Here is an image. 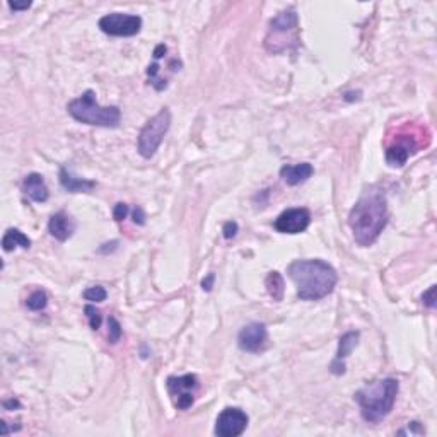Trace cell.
Listing matches in <instances>:
<instances>
[{"instance_id": "cell-1", "label": "cell", "mask_w": 437, "mask_h": 437, "mask_svg": "<svg viewBox=\"0 0 437 437\" xmlns=\"http://www.w3.org/2000/svg\"><path fill=\"white\" fill-rule=\"evenodd\" d=\"M390 212H388L386 195L379 190L366 191L349 214L354 239L359 246L367 248L374 244L386 227Z\"/></svg>"}, {"instance_id": "cell-2", "label": "cell", "mask_w": 437, "mask_h": 437, "mask_svg": "<svg viewBox=\"0 0 437 437\" xmlns=\"http://www.w3.org/2000/svg\"><path fill=\"white\" fill-rule=\"evenodd\" d=\"M289 277L303 300H320L333 292L338 282L337 270L323 260H296L287 267Z\"/></svg>"}, {"instance_id": "cell-3", "label": "cell", "mask_w": 437, "mask_h": 437, "mask_svg": "<svg viewBox=\"0 0 437 437\" xmlns=\"http://www.w3.org/2000/svg\"><path fill=\"white\" fill-rule=\"evenodd\" d=\"M400 384L394 377L373 381L354 394L355 401L361 407V415L369 424H377L391 414L397 401Z\"/></svg>"}, {"instance_id": "cell-4", "label": "cell", "mask_w": 437, "mask_h": 437, "mask_svg": "<svg viewBox=\"0 0 437 437\" xmlns=\"http://www.w3.org/2000/svg\"><path fill=\"white\" fill-rule=\"evenodd\" d=\"M431 142V132L425 125L405 123L397 128L393 135H388L384 157L391 167H401L422 147Z\"/></svg>"}, {"instance_id": "cell-5", "label": "cell", "mask_w": 437, "mask_h": 437, "mask_svg": "<svg viewBox=\"0 0 437 437\" xmlns=\"http://www.w3.org/2000/svg\"><path fill=\"white\" fill-rule=\"evenodd\" d=\"M69 115L79 123L91 127L115 128L120 125L121 111L118 106H101L96 99L94 91H86L82 96L75 97L67 104Z\"/></svg>"}, {"instance_id": "cell-6", "label": "cell", "mask_w": 437, "mask_h": 437, "mask_svg": "<svg viewBox=\"0 0 437 437\" xmlns=\"http://www.w3.org/2000/svg\"><path fill=\"white\" fill-rule=\"evenodd\" d=\"M300 43L299 38V17L294 7L282 10L270 21L268 33L265 36V48L270 54H284L287 50H296Z\"/></svg>"}, {"instance_id": "cell-7", "label": "cell", "mask_w": 437, "mask_h": 437, "mask_svg": "<svg viewBox=\"0 0 437 437\" xmlns=\"http://www.w3.org/2000/svg\"><path fill=\"white\" fill-rule=\"evenodd\" d=\"M171 127V111L167 108H163L157 115H154L149 121L142 127L139 134L137 149L144 159H150L156 156L164 135L167 134Z\"/></svg>"}, {"instance_id": "cell-8", "label": "cell", "mask_w": 437, "mask_h": 437, "mask_svg": "<svg viewBox=\"0 0 437 437\" xmlns=\"http://www.w3.org/2000/svg\"><path fill=\"white\" fill-rule=\"evenodd\" d=\"M166 388L174 407L178 410H188L195 403V397H197L200 383H198V377L195 374L169 376L166 381Z\"/></svg>"}, {"instance_id": "cell-9", "label": "cell", "mask_w": 437, "mask_h": 437, "mask_svg": "<svg viewBox=\"0 0 437 437\" xmlns=\"http://www.w3.org/2000/svg\"><path fill=\"white\" fill-rule=\"evenodd\" d=\"M97 26L108 36H135L142 29V17L134 16V14L111 12L101 17Z\"/></svg>"}, {"instance_id": "cell-10", "label": "cell", "mask_w": 437, "mask_h": 437, "mask_svg": "<svg viewBox=\"0 0 437 437\" xmlns=\"http://www.w3.org/2000/svg\"><path fill=\"white\" fill-rule=\"evenodd\" d=\"M248 422L250 418L246 412L236 407H227L219 414L214 432L219 437H237L246 431Z\"/></svg>"}, {"instance_id": "cell-11", "label": "cell", "mask_w": 437, "mask_h": 437, "mask_svg": "<svg viewBox=\"0 0 437 437\" xmlns=\"http://www.w3.org/2000/svg\"><path fill=\"white\" fill-rule=\"evenodd\" d=\"M311 212L304 207L287 209L275 219L274 227L282 234H299L309 227Z\"/></svg>"}, {"instance_id": "cell-12", "label": "cell", "mask_w": 437, "mask_h": 437, "mask_svg": "<svg viewBox=\"0 0 437 437\" xmlns=\"http://www.w3.org/2000/svg\"><path fill=\"white\" fill-rule=\"evenodd\" d=\"M268 342V331L267 327L261 323H250L248 327H244L243 330L237 335V345H239L241 351L244 352H261L267 347Z\"/></svg>"}, {"instance_id": "cell-13", "label": "cell", "mask_w": 437, "mask_h": 437, "mask_svg": "<svg viewBox=\"0 0 437 437\" xmlns=\"http://www.w3.org/2000/svg\"><path fill=\"white\" fill-rule=\"evenodd\" d=\"M359 338H361V333H359V331H347V333L340 338V342H338L337 355H335L333 362L330 364L331 373L337 374V376H340V374L345 373V359L351 355V352L354 351L355 347H357Z\"/></svg>"}, {"instance_id": "cell-14", "label": "cell", "mask_w": 437, "mask_h": 437, "mask_svg": "<svg viewBox=\"0 0 437 437\" xmlns=\"http://www.w3.org/2000/svg\"><path fill=\"white\" fill-rule=\"evenodd\" d=\"M75 220L65 212H57L48 220V233L55 237L57 241L64 243V241L71 239L72 234L75 233Z\"/></svg>"}, {"instance_id": "cell-15", "label": "cell", "mask_w": 437, "mask_h": 437, "mask_svg": "<svg viewBox=\"0 0 437 437\" xmlns=\"http://www.w3.org/2000/svg\"><path fill=\"white\" fill-rule=\"evenodd\" d=\"M23 191L24 195H27L36 204H45L50 198V191H48L47 183H45L43 176L38 173H31L24 178Z\"/></svg>"}, {"instance_id": "cell-16", "label": "cell", "mask_w": 437, "mask_h": 437, "mask_svg": "<svg viewBox=\"0 0 437 437\" xmlns=\"http://www.w3.org/2000/svg\"><path fill=\"white\" fill-rule=\"evenodd\" d=\"M60 185L69 193H89L96 188V181L75 176L72 171H69L64 166L60 167Z\"/></svg>"}, {"instance_id": "cell-17", "label": "cell", "mask_w": 437, "mask_h": 437, "mask_svg": "<svg viewBox=\"0 0 437 437\" xmlns=\"http://www.w3.org/2000/svg\"><path fill=\"white\" fill-rule=\"evenodd\" d=\"M314 173V167L309 163L294 164V166H284L281 169V178L289 187H297L309 180Z\"/></svg>"}, {"instance_id": "cell-18", "label": "cell", "mask_w": 437, "mask_h": 437, "mask_svg": "<svg viewBox=\"0 0 437 437\" xmlns=\"http://www.w3.org/2000/svg\"><path fill=\"white\" fill-rule=\"evenodd\" d=\"M17 246L23 248V250H29L31 239L23 233V231L12 229V227H10V229L5 231V234H3L2 237V250L5 251V253H10V251L16 250Z\"/></svg>"}, {"instance_id": "cell-19", "label": "cell", "mask_w": 437, "mask_h": 437, "mask_svg": "<svg viewBox=\"0 0 437 437\" xmlns=\"http://www.w3.org/2000/svg\"><path fill=\"white\" fill-rule=\"evenodd\" d=\"M265 287H267V292L270 294V297L274 300H282L284 299L285 294V284H284V277H282L279 272H270L265 279Z\"/></svg>"}, {"instance_id": "cell-20", "label": "cell", "mask_w": 437, "mask_h": 437, "mask_svg": "<svg viewBox=\"0 0 437 437\" xmlns=\"http://www.w3.org/2000/svg\"><path fill=\"white\" fill-rule=\"evenodd\" d=\"M47 304H48V296L45 291H34L29 297H27V300H26L27 309H31V311L45 309V307H47Z\"/></svg>"}, {"instance_id": "cell-21", "label": "cell", "mask_w": 437, "mask_h": 437, "mask_svg": "<svg viewBox=\"0 0 437 437\" xmlns=\"http://www.w3.org/2000/svg\"><path fill=\"white\" fill-rule=\"evenodd\" d=\"M82 296L89 303H103V300H106L108 292L103 285H93V287H87Z\"/></svg>"}, {"instance_id": "cell-22", "label": "cell", "mask_w": 437, "mask_h": 437, "mask_svg": "<svg viewBox=\"0 0 437 437\" xmlns=\"http://www.w3.org/2000/svg\"><path fill=\"white\" fill-rule=\"evenodd\" d=\"M84 313H86L87 320H89L91 330H94V331L99 330L101 323H103V316H101V311L96 309V307H94L93 304H87V306L84 307Z\"/></svg>"}, {"instance_id": "cell-23", "label": "cell", "mask_w": 437, "mask_h": 437, "mask_svg": "<svg viewBox=\"0 0 437 437\" xmlns=\"http://www.w3.org/2000/svg\"><path fill=\"white\" fill-rule=\"evenodd\" d=\"M108 340H110V344H117V342H120L121 335H123V330H121V324L118 323L117 318L111 316L110 320H108Z\"/></svg>"}, {"instance_id": "cell-24", "label": "cell", "mask_w": 437, "mask_h": 437, "mask_svg": "<svg viewBox=\"0 0 437 437\" xmlns=\"http://www.w3.org/2000/svg\"><path fill=\"white\" fill-rule=\"evenodd\" d=\"M436 291H437L436 285H431V287H429L427 291L422 294V303H424L427 307H431V309H434L436 304H437V303H436V300H437Z\"/></svg>"}, {"instance_id": "cell-25", "label": "cell", "mask_w": 437, "mask_h": 437, "mask_svg": "<svg viewBox=\"0 0 437 437\" xmlns=\"http://www.w3.org/2000/svg\"><path fill=\"white\" fill-rule=\"evenodd\" d=\"M237 231H239V226H237V222H234V220H229V222L224 224L222 236L226 237V239H233V237L237 234Z\"/></svg>"}, {"instance_id": "cell-26", "label": "cell", "mask_w": 437, "mask_h": 437, "mask_svg": "<svg viewBox=\"0 0 437 437\" xmlns=\"http://www.w3.org/2000/svg\"><path fill=\"white\" fill-rule=\"evenodd\" d=\"M128 215V205L123 204V202H120V204L115 205L113 209V219L117 220V222H121L123 219H127Z\"/></svg>"}, {"instance_id": "cell-27", "label": "cell", "mask_w": 437, "mask_h": 437, "mask_svg": "<svg viewBox=\"0 0 437 437\" xmlns=\"http://www.w3.org/2000/svg\"><path fill=\"white\" fill-rule=\"evenodd\" d=\"M214 282H215V274L214 272H211V274L202 281V289H204L205 292H211L212 289H214Z\"/></svg>"}, {"instance_id": "cell-28", "label": "cell", "mask_w": 437, "mask_h": 437, "mask_svg": "<svg viewBox=\"0 0 437 437\" xmlns=\"http://www.w3.org/2000/svg\"><path fill=\"white\" fill-rule=\"evenodd\" d=\"M398 434H424V429L421 427L418 422H412V424H408L407 431H400Z\"/></svg>"}, {"instance_id": "cell-29", "label": "cell", "mask_w": 437, "mask_h": 437, "mask_svg": "<svg viewBox=\"0 0 437 437\" xmlns=\"http://www.w3.org/2000/svg\"><path fill=\"white\" fill-rule=\"evenodd\" d=\"M132 217H134V222L137 224V226H144L145 224V212L142 211L141 207L134 209V214H132Z\"/></svg>"}, {"instance_id": "cell-30", "label": "cell", "mask_w": 437, "mask_h": 437, "mask_svg": "<svg viewBox=\"0 0 437 437\" xmlns=\"http://www.w3.org/2000/svg\"><path fill=\"white\" fill-rule=\"evenodd\" d=\"M10 10H27L31 7V2H7Z\"/></svg>"}, {"instance_id": "cell-31", "label": "cell", "mask_w": 437, "mask_h": 437, "mask_svg": "<svg viewBox=\"0 0 437 437\" xmlns=\"http://www.w3.org/2000/svg\"><path fill=\"white\" fill-rule=\"evenodd\" d=\"M166 51H167L166 45H164V43L157 45L156 50H154V60H159V58H163L164 55H166Z\"/></svg>"}, {"instance_id": "cell-32", "label": "cell", "mask_w": 437, "mask_h": 437, "mask_svg": "<svg viewBox=\"0 0 437 437\" xmlns=\"http://www.w3.org/2000/svg\"><path fill=\"white\" fill-rule=\"evenodd\" d=\"M117 246H118V241H111V243L103 244V246L99 248V253H108V251H113V250H117Z\"/></svg>"}, {"instance_id": "cell-33", "label": "cell", "mask_w": 437, "mask_h": 437, "mask_svg": "<svg viewBox=\"0 0 437 437\" xmlns=\"http://www.w3.org/2000/svg\"><path fill=\"white\" fill-rule=\"evenodd\" d=\"M3 408H5V410H14V408H21V403H19V400H7V401H3Z\"/></svg>"}]
</instances>
